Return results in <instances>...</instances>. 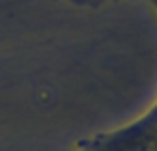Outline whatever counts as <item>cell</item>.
<instances>
[{"instance_id": "6da1fadb", "label": "cell", "mask_w": 157, "mask_h": 151, "mask_svg": "<svg viewBox=\"0 0 157 151\" xmlns=\"http://www.w3.org/2000/svg\"><path fill=\"white\" fill-rule=\"evenodd\" d=\"M78 151H157V101L127 125L82 142Z\"/></svg>"}]
</instances>
